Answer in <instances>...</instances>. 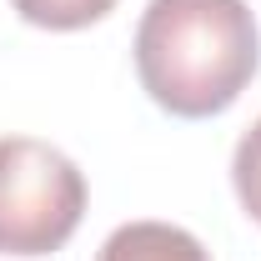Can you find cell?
I'll use <instances>...</instances> for the list:
<instances>
[{
	"label": "cell",
	"instance_id": "obj_1",
	"mask_svg": "<svg viewBox=\"0 0 261 261\" xmlns=\"http://www.w3.org/2000/svg\"><path fill=\"white\" fill-rule=\"evenodd\" d=\"M256 65L261 35L246 0H151L141 10V91L181 121H206L236 106Z\"/></svg>",
	"mask_w": 261,
	"mask_h": 261
},
{
	"label": "cell",
	"instance_id": "obj_2",
	"mask_svg": "<svg viewBox=\"0 0 261 261\" xmlns=\"http://www.w3.org/2000/svg\"><path fill=\"white\" fill-rule=\"evenodd\" d=\"M86 216V176L35 136H0V256H50Z\"/></svg>",
	"mask_w": 261,
	"mask_h": 261
},
{
	"label": "cell",
	"instance_id": "obj_3",
	"mask_svg": "<svg viewBox=\"0 0 261 261\" xmlns=\"http://www.w3.org/2000/svg\"><path fill=\"white\" fill-rule=\"evenodd\" d=\"M96 261H211V251L171 221H126L106 236Z\"/></svg>",
	"mask_w": 261,
	"mask_h": 261
},
{
	"label": "cell",
	"instance_id": "obj_4",
	"mask_svg": "<svg viewBox=\"0 0 261 261\" xmlns=\"http://www.w3.org/2000/svg\"><path fill=\"white\" fill-rule=\"evenodd\" d=\"M20 20L40 31H86L116 10V0H10Z\"/></svg>",
	"mask_w": 261,
	"mask_h": 261
},
{
	"label": "cell",
	"instance_id": "obj_5",
	"mask_svg": "<svg viewBox=\"0 0 261 261\" xmlns=\"http://www.w3.org/2000/svg\"><path fill=\"white\" fill-rule=\"evenodd\" d=\"M231 186L241 211L261 226V116L246 126V136L236 141V156H231Z\"/></svg>",
	"mask_w": 261,
	"mask_h": 261
}]
</instances>
